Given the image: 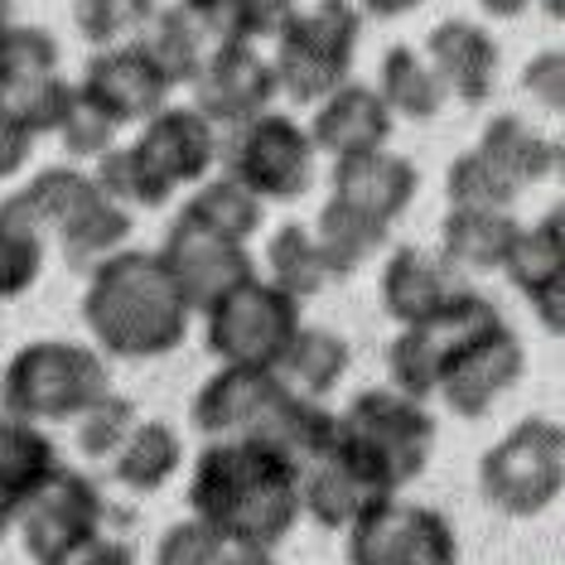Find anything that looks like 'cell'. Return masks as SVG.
<instances>
[{
  "mask_svg": "<svg viewBox=\"0 0 565 565\" xmlns=\"http://www.w3.org/2000/svg\"><path fill=\"white\" fill-rule=\"evenodd\" d=\"M189 512L227 546L276 551L300 522V465L252 435L209 440L189 473Z\"/></svg>",
  "mask_w": 565,
  "mask_h": 565,
  "instance_id": "obj_1",
  "label": "cell"
},
{
  "mask_svg": "<svg viewBox=\"0 0 565 565\" xmlns=\"http://www.w3.org/2000/svg\"><path fill=\"white\" fill-rule=\"evenodd\" d=\"M83 324L102 358L150 363V358L174 353L189 339L194 310H189V300L179 295L156 252L121 247L117 256H107L87 271Z\"/></svg>",
  "mask_w": 565,
  "mask_h": 565,
  "instance_id": "obj_2",
  "label": "cell"
},
{
  "mask_svg": "<svg viewBox=\"0 0 565 565\" xmlns=\"http://www.w3.org/2000/svg\"><path fill=\"white\" fill-rule=\"evenodd\" d=\"M111 392V367L93 343L34 339L10 353L0 372V411L34 426H73L93 402Z\"/></svg>",
  "mask_w": 565,
  "mask_h": 565,
  "instance_id": "obj_3",
  "label": "cell"
},
{
  "mask_svg": "<svg viewBox=\"0 0 565 565\" xmlns=\"http://www.w3.org/2000/svg\"><path fill=\"white\" fill-rule=\"evenodd\" d=\"M271 78L295 107H315L339 83L353 78V54L363 44V10L353 0H315L276 34Z\"/></svg>",
  "mask_w": 565,
  "mask_h": 565,
  "instance_id": "obj_4",
  "label": "cell"
},
{
  "mask_svg": "<svg viewBox=\"0 0 565 565\" xmlns=\"http://www.w3.org/2000/svg\"><path fill=\"white\" fill-rule=\"evenodd\" d=\"M339 440L392 493H402L406 483H416L430 469L440 430H435V416L426 411V402H411V396L392 387H367L339 411Z\"/></svg>",
  "mask_w": 565,
  "mask_h": 565,
  "instance_id": "obj_5",
  "label": "cell"
},
{
  "mask_svg": "<svg viewBox=\"0 0 565 565\" xmlns=\"http://www.w3.org/2000/svg\"><path fill=\"white\" fill-rule=\"evenodd\" d=\"M479 493L503 518H542L565 493V426L551 416H522L479 459Z\"/></svg>",
  "mask_w": 565,
  "mask_h": 565,
  "instance_id": "obj_6",
  "label": "cell"
},
{
  "mask_svg": "<svg viewBox=\"0 0 565 565\" xmlns=\"http://www.w3.org/2000/svg\"><path fill=\"white\" fill-rule=\"evenodd\" d=\"M300 300L276 290L266 276L233 286L203 310V343L223 367H271L300 329Z\"/></svg>",
  "mask_w": 565,
  "mask_h": 565,
  "instance_id": "obj_7",
  "label": "cell"
},
{
  "mask_svg": "<svg viewBox=\"0 0 565 565\" xmlns=\"http://www.w3.org/2000/svg\"><path fill=\"white\" fill-rule=\"evenodd\" d=\"M227 179H237L247 194L262 203H295L310 194L315 184V146L310 131L290 117V111H271L233 126L227 150H217Z\"/></svg>",
  "mask_w": 565,
  "mask_h": 565,
  "instance_id": "obj_8",
  "label": "cell"
},
{
  "mask_svg": "<svg viewBox=\"0 0 565 565\" xmlns=\"http://www.w3.org/2000/svg\"><path fill=\"white\" fill-rule=\"evenodd\" d=\"M349 565H459V536L445 512L406 503L402 493L358 518L349 532Z\"/></svg>",
  "mask_w": 565,
  "mask_h": 565,
  "instance_id": "obj_9",
  "label": "cell"
},
{
  "mask_svg": "<svg viewBox=\"0 0 565 565\" xmlns=\"http://www.w3.org/2000/svg\"><path fill=\"white\" fill-rule=\"evenodd\" d=\"M107 522V498H102L97 479H87L83 469L58 465L40 488H30V498L20 503V542L34 556V565L68 551L73 542L102 532Z\"/></svg>",
  "mask_w": 565,
  "mask_h": 565,
  "instance_id": "obj_10",
  "label": "cell"
},
{
  "mask_svg": "<svg viewBox=\"0 0 565 565\" xmlns=\"http://www.w3.org/2000/svg\"><path fill=\"white\" fill-rule=\"evenodd\" d=\"M286 402L290 387L271 367H217L189 402V426L203 440H233V435L266 440Z\"/></svg>",
  "mask_w": 565,
  "mask_h": 565,
  "instance_id": "obj_11",
  "label": "cell"
},
{
  "mask_svg": "<svg viewBox=\"0 0 565 565\" xmlns=\"http://www.w3.org/2000/svg\"><path fill=\"white\" fill-rule=\"evenodd\" d=\"M160 266L170 271V280L179 286V295L189 300V310L203 315L213 300H223L233 286L256 276V262L242 242H227L209 233V227L189 223L184 213H174V223L164 227L160 242Z\"/></svg>",
  "mask_w": 565,
  "mask_h": 565,
  "instance_id": "obj_12",
  "label": "cell"
},
{
  "mask_svg": "<svg viewBox=\"0 0 565 565\" xmlns=\"http://www.w3.org/2000/svg\"><path fill=\"white\" fill-rule=\"evenodd\" d=\"M522 377H526V349L503 319V324L479 333V339H469L459 353H449L435 396H440L459 420H483L498 396H508Z\"/></svg>",
  "mask_w": 565,
  "mask_h": 565,
  "instance_id": "obj_13",
  "label": "cell"
},
{
  "mask_svg": "<svg viewBox=\"0 0 565 565\" xmlns=\"http://www.w3.org/2000/svg\"><path fill=\"white\" fill-rule=\"evenodd\" d=\"M396 498L349 445L333 435V445L319 459L300 465V518L319 522L324 532H349L358 518H367L377 503Z\"/></svg>",
  "mask_w": 565,
  "mask_h": 565,
  "instance_id": "obj_14",
  "label": "cell"
},
{
  "mask_svg": "<svg viewBox=\"0 0 565 565\" xmlns=\"http://www.w3.org/2000/svg\"><path fill=\"white\" fill-rule=\"evenodd\" d=\"M83 93L102 102L111 111L117 126H140L146 117L170 102L174 83L160 73L156 54L146 49V40H126V44H111V49H97L83 68Z\"/></svg>",
  "mask_w": 565,
  "mask_h": 565,
  "instance_id": "obj_15",
  "label": "cell"
},
{
  "mask_svg": "<svg viewBox=\"0 0 565 565\" xmlns=\"http://www.w3.org/2000/svg\"><path fill=\"white\" fill-rule=\"evenodd\" d=\"M194 102L189 107L203 111L213 126H242L262 117L276 97L271 58L256 44H217L213 58L199 68V78L189 83Z\"/></svg>",
  "mask_w": 565,
  "mask_h": 565,
  "instance_id": "obj_16",
  "label": "cell"
},
{
  "mask_svg": "<svg viewBox=\"0 0 565 565\" xmlns=\"http://www.w3.org/2000/svg\"><path fill=\"white\" fill-rule=\"evenodd\" d=\"M503 271L522 290V300L532 305V315L542 319V329L565 333V209L561 203L536 217V223H522Z\"/></svg>",
  "mask_w": 565,
  "mask_h": 565,
  "instance_id": "obj_17",
  "label": "cell"
},
{
  "mask_svg": "<svg viewBox=\"0 0 565 565\" xmlns=\"http://www.w3.org/2000/svg\"><path fill=\"white\" fill-rule=\"evenodd\" d=\"M131 146L150 160V170L170 189H194L217 164V126L203 117V111L189 107V102L184 107L164 102L156 117L140 121V136Z\"/></svg>",
  "mask_w": 565,
  "mask_h": 565,
  "instance_id": "obj_18",
  "label": "cell"
},
{
  "mask_svg": "<svg viewBox=\"0 0 565 565\" xmlns=\"http://www.w3.org/2000/svg\"><path fill=\"white\" fill-rule=\"evenodd\" d=\"M392 126L396 117L377 97V87L349 78L333 87L324 102H315V121L305 131H310L315 156L349 160V156H367V150H387Z\"/></svg>",
  "mask_w": 565,
  "mask_h": 565,
  "instance_id": "obj_19",
  "label": "cell"
},
{
  "mask_svg": "<svg viewBox=\"0 0 565 565\" xmlns=\"http://www.w3.org/2000/svg\"><path fill=\"white\" fill-rule=\"evenodd\" d=\"M416 194H420L416 160L396 156V150H367V156L333 160L329 170V199L377 217L382 227H396V217H406Z\"/></svg>",
  "mask_w": 565,
  "mask_h": 565,
  "instance_id": "obj_20",
  "label": "cell"
},
{
  "mask_svg": "<svg viewBox=\"0 0 565 565\" xmlns=\"http://www.w3.org/2000/svg\"><path fill=\"white\" fill-rule=\"evenodd\" d=\"M426 63L445 83L449 97H459L465 107H483L498 93L503 49L479 20H440L426 34Z\"/></svg>",
  "mask_w": 565,
  "mask_h": 565,
  "instance_id": "obj_21",
  "label": "cell"
},
{
  "mask_svg": "<svg viewBox=\"0 0 565 565\" xmlns=\"http://www.w3.org/2000/svg\"><path fill=\"white\" fill-rule=\"evenodd\" d=\"M449 290H455V266H449L440 252L396 247L387 262H382V280H377L382 310H387L402 329L420 324Z\"/></svg>",
  "mask_w": 565,
  "mask_h": 565,
  "instance_id": "obj_22",
  "label": "cell"
},
{
  "mask_svg": "<svg viewBox=\"0 0 565 565\" xmlns=\"http://www.w3.org/2000/svg\"><path fill=\"white\" fill-rule=\"evenodd\" d=\"M479 156L488 164H498L512 184L526 189V184H542V179L561 174V160H565V146L556 136H542L532 121H522L518 111H498L493 121L483 126L479 136Z\"/></svg>",
  "mask_w": 565,
  "mask_h": 565,
  "instance_id": "obj_23",
  "label": "cell"
},
{
  "mask_svg": "<svg viewBox=\"0 0 565 565\" xmlns=\"http://www.w3.org/2000/svg\"><path fill=\"white\" fill-rule=\"evenodd\" d=\"M522 223L512 209H449L440 223V256L465 271H503Z\"/></svg>",
  "mask_w": 565,
  "mask_h": 565,
  "instance_id": "obj_24",
  "label": "cell"
},
{
  "mask_svg": "<svg viewBox=\"0 0 565 565\" xmlns=\"http://www.w3.org/2000/svg\"><path fill=\"white\" fill-rule=\"evenodd\" d=\"M353 349L339 329H319V324H300L290 339V349L280 353L276 377L286 382L295 396H310V402H329L339 392V382L349 377Z\"/></svg>",
  "mask_w": 565,
  "mask_h": 565,
  "instance_id": "obj_25",
  "label": "cell"
},
{
  "mask_svg": "<svg viewBox=\"0 0 565 565\" xmlns=\"http://www.w3.org/2000/svg\"><path fill=\"white\" fill-rule=\"evenodd\" d=\"M93 194H97V184L87 170H78V164H49V170H40L34 179H24L0 209L49 237V233H58Z\"/></svg>",
  "mask_w": 565,
  "mask_h": 565,
  "instance_id": "obj_26",
  "label": "cell"
},
{
  "mask_svg": "<svg viewBox=\"0 0 565 565\" xmlns=\"http://www.w3.org/2000/svg\"><path fill=\"white\" fill-rule=\"evenodd\" d=\"M377 97L387 102V111L396 121H435L445 111V83L435 78V68L426 54L411 44H392L377 63Z\"/></svg>",
  "mask_w": 565,
  "mask_h": 565,
  "instance_id": "obj_27",
  "label": "cell"
},
{
  "mask_svg": "<svg viewBox=\"0 0 565 565\" xmlns=\"http://www.w3.org/2000/svg\"><path fill=\"white\" fill-rule=\"evenodd\" d=\"M184 469V440L170 420H136L126 445L111 455V479L131 493H160Z\"/></svg>",
  "mask_w": 565,
  "mask_h": 565,
  "instance_id": "obj_28",
  "label": "cell"
},
{
  "mask_svg": "<svg viewBox=\"0 0 565 565\" xmlns=\"http://www.w3.org/2000/svg\"><path fill=\"white\" fill-rule=\"evenodd\" d=\"M310 237H315L319 256H324L329 276L339 280V276H353L358 266H367L372 256L387 247L392 227H382L377 217L358 213V209H349V203H339V199H324V209H319Z\"/></svg>",
  "mask_w": 565,
  "mask_h": 565,
  "instance_id": "obj_29",
  "label": "cell"
},
{
  "mask_svg": "<svg viewBox=\"0 0 565 565\" xmlns=\"http://www.w3.org/2000/svg\"><path fill=\"white\" fill-rule=\"evenodd\" d=\"M136 233V217L131 209H121V203H111L107 194H97L83 203L78 213L68 217V223L58 227V247H63V262L73 266V271H93L97 262H107V256H117L126 242Z\"/></svg>",
  "mask_w": 565,
  "mask_h": 565,
  "instance_id": "obj_30",
  "label": "cell"
},
{
  "mask_svg": "<svg viewBox=\"0 0 565 565\" xmlns=\"http://www.w3.org/2000/svg\"><path fill=\"white\" fill-rule=\"evenodd\" d=\"M179 213H184L189 223L217 233V237L242 242V247H247V242L262 233V223H266V203L256 194H247V189H242L237 179H227V174H209L203 184H194V194H189V203Z\"/></svg>",
  "mask_w": 565,
  "mask_h": 565,
  "instance_id": "obj_31",
  "label": "cell"
},
{
  "mask_svg": "<svg viewBox=\"0 0 565 565\" xmlns=\"http://www.w3.org/2000/svg\"><path fill=\"white\" fill-rule=\"evenodd\" d=\"M140 40H146V49L150 54H156V63H160V73L164 78H170L174 87H189L199 78V68L203 63L213 58V40H209V30H203V24L189 15L184 6H160L156 10V20L146 24V34H140Z\"/></svg>",
  "mask_w": 565,
  "mask_h": 565,
  "instance_id": "obj_32",
  "label": "cell"
},
{
  "mask_svg": "<svg viewBox=\"0 0 565 565\" xmlns=\"http://www.w3.org/2000/svg\"><path fill=\"white\" fill-rule=\"evenodd\" d=\"M58 465H63L58 445L49 440L44 426L0 411V488H10V493L24 503L30 488H40Z\"/></svg>",
  "mask_w": 565,
  "mask_h": 565,
  "instance_id": "obj_33",
  "label": "cell"
},
{
  "mask_svg": "<svg viewBox=\"0 0 565 565\" xmlns=\"http://www.w3.org/2000/svg\"><path fill=\"white\" fill-rule=\"evenodd\" d=\"M266 280H271L276 290L295 295V300H310V295L329 290L333 276H329L324 256H319L305 223H286L271 233V242H266Z\"/></svg>",
  "mask_w": 565,
  "mask_h": 565,
  "instance_id": "obj_34",
  "label": "cell"
},
{
  "mask_svg": "<svg viewBox=\"0 0 565 565\" xmlns=\"http://www.w3.org/2000/svg\"><path fill=\"white\" fill-rule=\"evenodd\" d=\"M93 184L107 194L111 203H121V209H164V203L174 199V189L164 184V179L150 170V160L140 156L136 146H111L107 156L93 160Z\"/></svg>",
  "mask_w": 565,
  "mask_h": 565,
  "instance_id": "obj_35",
  "label": "cell"
},
{
  "mask_svg": "<svg viewBox=\"0 0 565 565\" xmlns=\"http://www.w3.org/2000/svg\"><path fill=\"white\" fill-rule=\"evenodd\" d=\"M518 194L522 189L512 184L498 164H488L479 150H459V156L449 160V170H445L449 209H512Z\"/></svg>",
  "mask_w": 565,
  "mask_h": 565,
  "instance_id": "obj_36",
  "label": "cell"
},
{
  "mask_svg": "<svg viewBox=\"0 0 565 565\" xmlns=\"http://www.w3.org/2000/svg\"><path fill=\"white\" fill-rule=\"evenodd\" d=\"M58 78V40L40 24H10L0 40V93Z\"/></svg>",
  "mask_w": 565,
  "mask_h": 565,
  "instance_id": "obj_37",
  "label": "cell"
},
{
  "mask_svg": "<svg viewBox=\"0 0 565 565\" xmlns=\"http://www.w3.org/2000/svg\"><path fill=\"white\" fill-rule=\"evenodd\" d=\"M117 131H121V126L111 121V111L102 107V102L87 97L78 83H73L68 87V102H63V111H58V121H54V136H58V146L68 150V160H97V156H107V150L117 146Z\"/></svg>",
  "mask_w": 565,
  "mask_h": 565,
  "instance_id": "obj_38",
  "label": "cell"
},
{
  "mask_svg": "<svg viewBox=\"0 0 565 565\" xmlns=\"http://www.w3.org/2000/svg\"><path fill=\"white\" fill-rule=\"evenodd\" d=\"M160 0H73V24L93 49H111L140 40L146 24L156 20Z\"/></svg>",
  "mask_w": 565,
  "mask_h": 565,
  "instance_id": "obj_39",
  "label": "cell"
},
{
  "mask_svg": "<svg viewBox=\"0 0 565 565\" xmlns=\"http://www.w3.org/2000/svg\"><path fill=\"white\" fill-rule=\"evenodd\" d=\"M44 256H49L44 233H34L30 223H20V217H10L0 209V305L20 300V295H30L40 286Z\"/></svg>",
  "mask_w": 565,
  "mask_h": 565,
  "instance_id": "obj_40",
  "label": "cell"
},
{
  "mask_svg": "<svg viewBox=\"0 0 565 565\" xmlns=\"http://www.w3.org/2000/svg\"><path fill=\"white\" fill-rule=\"evenodd\" d=\"M136 420H140L136 402L107 392L102 402H93L78 420H73V445H78L83 459H107V465H111V455L126 445V435L136 430Z\"/></svg>",
  "mask_w": 565,
  "mask_h": 565,
  "instance_id": "obj_41",
  "label": "cell"
},
{
  "mask_svg": "<svg viewBox=\"0 0 565 565\" xmlns=\"http://www.w3.org/2000/svg\"><path fill=\"white\" fill-rule=\"evenodd\" d=\"M223 536L213 526H203L199 518H184L174 526H164L156 542V565H217L223 556Z\"/></svg>",
  "mask_w": 565,
  "mask_h": 565,
  "instance_id": "obj_42",
  "label": "cell"
},
{
  "mask_svg": "<svg viewBox=\"0 0 565 565\" xmlns=\"http://www.w3.org/2000/svg\"><path fill=\"white\" fill-rule=\"evenodd\" d=\"M179 6L209 30L213 44H256L252 40V6L247 0H179Z\"/></svg>",
  "mask_w": 565,
  "mask_h": 565,
  "instance_id": "obj_43",
  "label": "cell"
},
{
  "mask_svg": "<svg viewBox=\"0 0 565 565\" xmlns=\"http://www.w3.org/2000/svg\"><path fill=\"white\" fill-rule=\"evenodd\" d=\"M522 93L532 97L542 111L561 117V111H565V49H542V54L526 58Z\"/></svg>",
  "mask_w": 565,
  "mask_h": 565,
  "instance_id": "obj_44",
  "label": "cell"
},
{
  "mask_svg": "<svg viewBox=\"0 0 565 565\" xmlns=\"http://www.w3.org/2000/svg\"><path fill=\"white\" fill-rule=\"evenodd\" d=\"M40 565H136V551L107 532H93V536H83V542H73L68 551H58V556H49Z\"/></svg>",
  "mask_w": 565,
  "mask_h": 565,
  "instance_id": "obj_45",
  "label": "cell"
},
{
  "mask_svg": "<svg viewBox=\"0 0 565 565\" xmlns=\"http://www.w3.org/2000/svg\"><path fill=\"white\" fill-rule=\"evenodd\" d=\"M34 136L30 126H24L15 111L0 102V179H15L24 164H30V156H34Z\"/></svg>",
  "mask_w": 565,
  "mask_h": 565,
  "instance_id": "obj_46",
  "label": "cell"
},
{
  "mask_svg": "<svg viewBox=\"0 0 565 565\" xmlns=\"http://www.w3.org/2000/svg\"><path fill=\"white\" fill-rule=\"evenodd\" d=\"M247 6H252V40L271 44L276 34L305 10V0H247Z\"/></svg>",
  "mask_w": 565,
  "mask_h": 565,
  "instance_id": "obj_47",
  "label": "cell"
},
{
  "mask_svg": "<svg viewBox=\"0 0 565 565\" xmlns=\"http://www.w3.org/2000/svg\"><path fill=\"white\" fill-rule=\"evenodd\" d=\"M353 6L372 20H402V15H411V10L426 6V0H353Z\"/></svg>",
  "mask_w": 565,
  "mask_h": 565,
  "instance_id": "obj_48",
  "label": "cell"
},
{
  "mask_svg": "<svg viewBox=\"0 0 565 565\" xmlns=\"http://www.w3.org/2000/svg\"><path fill=\"white\" fill-rule=\"evenodd\" d=\"M217 565H276V556L271 551H262V546H223Z\"/></svg>",
  "mask_w": 565,
  "mask_h": 565,
  "instance_id": "obj_49",
  "label": "cell"
},
{
  "mask_svg": "<svg viewBox=\"0 0 565 565\" xmlns=\"http://www.w3.org/2000/svg\"><path fill=\"white\" fill-rule=\"evenodd\" d=\"M488 20H522L532 10V0H473Z\"/></svg>",
  "mask_w": 565,
  "mask_h": 565,
  "instance_id": "obj_50",
  "label": "cell"
},
{
  "mask_svg": "<svg viewBox=\"0 0 565 565\" xmlns=\"http://www.w3.org/2000/svg\"><path fill=\"white\" fill-rule=\"evenodd\" d=\"M15 522H20V498L10 488H0V542L15 532Z\"/></svg>",
  "mask_w": 565,
  "mask_h": 565,
  "instance_id": "obj_51",
  "label": "cell"
},
{
  "mask_svg": "<svg viewBox=\"0 0 565 565\" xmlns=\"http://www.w3.org/2000/svg\"><path fill=\"white\" fill-rule=\"evenodd\" d=\"M10 24H15V0H0V40L10 34Z\"/></svg>",
  "mask_w": 565,
  "mask_h": 565,
  "instance_id": "obj_52",
  "label": "cell"
}]
</instances>
